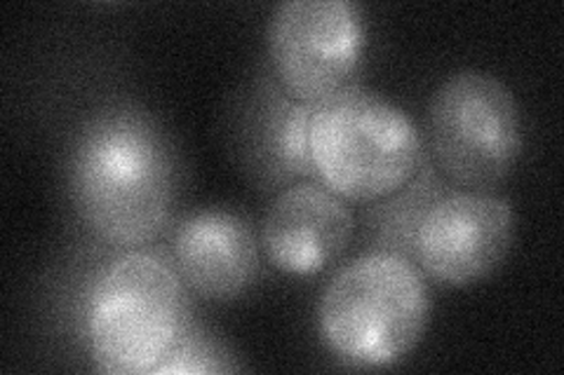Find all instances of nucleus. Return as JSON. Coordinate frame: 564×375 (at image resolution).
<instances>
[{
	"label": "nucleus",
	"instance_id": "nucleus-1",
	"mask_svg": "<svg viewBox=\"0 0 564 375\" xmlns=\"http://www.w3.org/2000/svg\"><path fill=\"white\" fill-rule=\"evenodd\" d=\"M182 181L172 136L134 103L104 106L80 124L68 148V200L83 228L116 252L147 249L165 235Z\"/></svg>",
	"mask_w": 564,
	"mask_h": 375
},
{
	"label": "nucleus",
	"instance_id": "nucleus-2",
	"mask_svg": "<svg viewBox=\"0 0 564 375\" xmlns=\"http://www.w3.org/2000/svg\"><path fill=\"white\" fill-rule=\"evenodd\" d=\"M188 333V300L172 261L151 249L118 252L83 302V341L99 371L149 375Z\"/></svg>",
	"mask_w": 564,
	"mask_h": 375
},
{
	"label": "nucleus",
	"instance_id": "nucleus-3",
	"mask_svg": "<svg viewBox=\"0 0 564 375\" xmlns=\"http://www.w3.org/2000/svg\"><path fill=\"white\" fill-rule=\"evenodd\" d=\"M308 151L317 181L356 205L391 198L426 163L412 115L362 85H346L313 106Z\"/></svg>",
	"mask_w": 564,
	"mask_h": 375
},
{
	"label": "nucleus",
	"instance_id": "nucleus-4",
	"mask_svg": "<svg viewBox=\"0 0 564 375\" xmlns=\"http://www.w3.org/2000/svg\"><path fill=\"white\" fill-rule=\"evenodd\" d=\"M315 317L323 343L341 362L395 366L429 329V284L410 256L369 249L327 282Z\"/></svg>",
	"mask_w": 564,
	"mask_h": 375
},
{
	"label": "nucleus",
	"instance_id": "nucleus-5",
	"mask_svg": "<svg viewBox=\"0 0 564 375\" xmlns=\"http://www.w3.org/2000/svg\"><path fill=\"white\" fill-rule=\"evenodd\" d=\"M423 146L454 190L494 192L513 176L524 151L513 89L489 70H454L431 97Z\"/></svg>",
	"mask_w": 564,
	"mask_h": 375
},
{
	"label": "nucleus",
	"instance_id": "nucleus-6",
	"mask_svg": "<svg viewBox=\"0 0 564 375\" xmlns=\"http://www.w3.org/2000/svg\"><path fill=\"white\" fill-rule=\"evenodd\" d=\"M365 47L362 10L348 0H288L267 29L271 78L299 103L315 106L350 85Z\"/></svg>",
	"mask_w": 564,
	"mask_h": 375
},
{
	"label": "nucleus",
	"instance_id": "nucleus-7",
	"mask_svg": "<svg viewBox=\"0 0 564 375\" xmlns=\"http://www.w3.org/2000/svg\"><path fill=\"white\" fill-rule=\"evenodd\" d=\"M516 230L513 205L501 195L452 188L423 209L412 261L423 277L443 287H475L508 261Z\"/></svg>",
	"mask_w": 564,
	"mask_h": 375
},
{
	"label": "nucleus",
	"instance_id": "nucleus-8",
	"mask_svg": "<svg viewBox=\"0 0 564 375\" xmlns=\"http://www.w3.org/2000/svg\"><path fill=\"white\" fill-rule=\"evenodd\" d=\"M356 230L350 202L306 178L273 195L261 219L259 242L278 273L315 277L346 254Z\"/></svg>",
	"mask_w": 564,
	"mask_h": 375
},
{
	"label": "nucleus",
	"instance_id": "nucleus-9",
	"mask_svg": "<svg viewBox=\"0 0 564 375\" xmlns=\"http://www.w3.org/2000/svg\"><path fill=\"white\" fill-rule=\"evenodd\" d=\"M261 242L252 223L231 209L191 211L172 232V265L188 294L231 302L250 291L259 275Z\"/></svg>",
	"mask_w": 564,
	"mask_h": 375
},
{
	"label": "nucleus",
	"instance_id": "nucleus-10",
	"mask_svg": "<svg viewBox=\"0 0 564 375\" xmlns=\"http://www.w3.org/2000/svg\"><path fill=\"white\" fill-rule=\"evenodd\" d=\"M311 113V103L290 99L273 78L252 101V115L245 120V155L261 184L275 192L315 178L308 151Z\"/></svg>",
	"mask_w": 564,
	"mask_h": 375
},
{
	"label": "nucleus",
	"instance_id": "nucleus-11",
	"mask_svg": "<svg viewBox=\"0 0 564 375\" xmlns=\"http://www.w3.org/2000/svg\"><path fill=\"white\" fill-rule=\"evenodd\" d=\"M445 188L449 186L437 176L426 157V163L408 186L391 198L372 205L375 209L369 211L367 228L377 240L375 249H388V252L412 258V235L421 213L435 198L447 192Z\"/></svg>",
	"mask_w": 564,
	"mask_h": 375
},
{
	"label": "nucleus",
	"instance_id": "nucleus-12",
	"mask_svg": "<svg viewBox=\"0 0 564 375\" xmlns=\"http://www.w3.org/2000/svg\"><path fill=\"white\" fill-rule=\"evenodd\" d=\"M221 352L215 343L205 341L203 335H193L191 331L182 341V345L174 350L170 360L158 368L155 373H217L226 371L228 366L221 362Z\"/></svg>",
	"mask_w": 564,
	"mask_h": 375
}]
</instances>
